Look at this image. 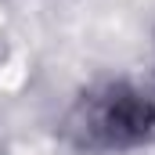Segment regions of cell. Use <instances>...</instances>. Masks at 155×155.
<instances>
[{
  "mask_svg": "<svg viewBox=\"0 0 155 155\" xmlns=\"http://www.w3.org/2000/svg\"><path fill=\"white\" fill-rule=\"evenodd\" d=\"M65 134L72 148L87 155H119L141 148L155 137V94L126 79L97 83L72 105Z\"/></svg>",
  "mask_w": 155,
  "mask_h": 155,
  "instance_id": "cell-1",
  "label": "cell"
}]
</instances>
